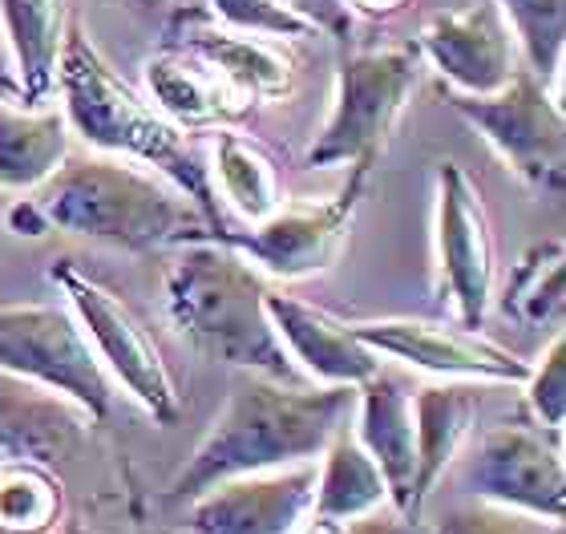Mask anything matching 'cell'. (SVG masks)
I'll use <instances>...</instances> for the list:
<instances>
[{"label":"cell","instance_id":"cell-2","mask_svg":"<svg viewBox=\"0 0 566 534\" xmlns=\"http://www.w3.org/2000/svg\"><path fill=\"white\" fill-rule=\"evenodd\" d=\"M57 90L65 97L61 114H65L73 134H82L85 143L102 155L130 158L138 167L163 175L170 187H178L199 207V214L207 219V231L223 227L207 158L195 150L187 130H178L175 122L163 118L102 57V49L85 36L82 24H70V36H65V49H61L57 61Z\"/></svg>","mask_w":566,"mask_h":534},{"label":"cell","instance_id":"cell-10","mask_svg":"<svg viewBox=\"0 0 566 534\" xmlns=\"http://www.w3.org/2000/svg\"><path fill=\"white\" fill-rule=\"evenodd\" d=\"M433 255H437V292L446 300L458 328L482 333L490 304H494V231L485 202L465 175L461 163L437 167L433 190Z\"/></svg>","mask_w":566,"mask_h":534},{"label":"cell","instance_id":"cell-7","mask_svg":"<svg viewBox=\"0 0 566 534\" xmlns=\"http://www.w3.org/2000/svg\"><path fill=\"white\" fill-rule=\"evenodd\" d=\"M449 106L461 122H470L473 130L482 134L518 182L543 190V195L563 190L566 114L546 82L518 70L494 94H449Z\"/></svg>","mask_w":566,"mask_h":534},{"label":"cell","instance_id":"cell-17","mask_svg":"<svg viewBox=\"0 0 566 534\" xmlns=\"http://www.w3.org/2000/svg\"><path fill=\"white\" fill-rule=\"evenodd\" d=\"M353 438L365 446V453L377 462L389 506L413 519V470H417V438H413V392L401 380L380 368L356 389L353 401Z\"/></svg>","mask_w":566,"mask_h":534},{"label":"cell","instance_id":"cell-20","mask_svg":"<svg viewBox=\"0 0 566 534\" xmlns=\"http://www.w3.org/2000/svg\"><path fill=\"white\" fill-rule=\"evenodd\" d=\"M70 24V0H0V36L12 57V94L24 106H41L57 90V61Z\"/></svg>","mask_w":566,"mask_h":534},{"label":"cell","instance_id":"cell-24","mask_svg":"<svg viewBox=\"0 0 566 534\" xmlns=\"http://www.w3.org/2000/svg\"><path fill=\"white\" fill-rule=\"evenodd\" d=\"M518 45L522 70L555 85L566 57V0H494Z\"/></svg>","mask_w":566,"mask_h":534},{"label":"cell","instance_id":"cell-22","mask_svg":"<svg viewBox=\"0 0 566 534\" xmlns=\"http://www.w3.org/2000/svg\"><path fill=\"white\" fill-rule=\"evenodd\" d=\"M389 506V486L380 478L377 462L344 426L316 458V490H312V514L328 523H356L365 514Z\"/></svg>","mask_w":566,"mask_h":534},{"label":"cell","instance_id":"cell-8","mask_svg":"<svg viewBox=\"0 0 566 534\" xmlns=\"http://www.w3.org/2000/svg\"><path fill=\"white\" fill-rule=\"evenodd\" d=\"M49 275L65 292L73 321L82 324L85 341L109 373V380L130 392L158 426H175L178 413H182V397H178L175 377H170L163 353L146 333V324L109 287L77 272L73 263H61Z\"/></svg>","mask_w":566,"mask_h":534},{"label":"cell","instance_id":"cell-34","mask_svg":"<svg viewBox=\"0 0 566 534\" xmlns=\"http://www.w3.org/2000/svg\"><path fill=\"white\" fill-rule=\"evenodd\" d=\"M0 94H12V77L4 70H0Z\"/></svg>","mask_w":566,"mask_h":534},{"label":"cell","instance_id":"cell-15","mask_svg":"<svg viewBox=\"0 0 566 534\" xmlns=\"http://www.w3.org/2000/svg\"><path fill=\"white\" fill-rule=\"evenodd\" d=\"M263 304H268L275 341L304 380L328 385V389H360L368 377L380 373V356L340 316L300 296H287V292H272V287Z\"/></svg>","mask_w":566,"mask_h":534},{"label":"cell","instance_id":"cell-31","mask_svg":"<svg viewBox=\"0 0 566 534\" xmlns=\"http://www.w3.org/2000/svg\"><path fill=\"white\" fill-rule=\"evenodd\" d=\"M340 534H424V531L417 526V519H405L401 511L380 506V511L365 514V519H356V523H344Z\"/></svg>","mask_w":566,"mask_h":534},{"label":"cell","instance_id":"cell-1","mask_svg":"<svg viewBox=\"0 0 566 534\" xmlns=\"http://www.w3.org/2000/svg\"><path fill=\"white\" fill-rule=\"evenodd\" d=\"M353 401L356 389H304L251 373V380L235 385L223 413L214 417V426L202 433L187 465L178 470L170 499L190 502L227 478L316 462L324 446L348 426Z\"/></svg>","mask_w":566,"mask_h":534},{"label":"cell","instance_id":"cell-23","mask_svg":"<svg viewBox=\"0 0 566 534\" xmlns=\"http://www.w3.org/2000/svg\"><path fill=\"white\" fill-rule=\"evenodd\" d=\"M211 187L214 195H223L248 223H260L283 202L280 170L275 158L263 150L251 134H239L231 126H219L211 143Z\"/></svg>","mask_w":566,"mask_h":534},{"label":"cell","instance_id":"cell-3","mask_svg":"<svg viewBox=\"0 0 566 534\" xmlns=\"http://www.w3.org/2000/svg\"><path fill=\"white\" fill-rule=\"evenodd\" d=\"M36 190L45 227L130 255L182 248L207 231V219L182 190L118 155L65 158Z\"/></svg>","mask_w":566,"mask_h":534},{"label":"cell","instance_id":"cell-21","mask_svg":"<svg viewBox=\"0 0 566 534\" xmlns=\"http://www.w3.org/2000/svg\"><path fill=\"white\" fill-rule=\"evenodd\" d=\"M70 122L61 109L12 106L0 94V187L36 190L70 158Z\"/></svg>","mask_w":566,"mask_h":534},{"label":"cell","instance_id":"cell-29","mask_svg":"<svg viewBox=\"0 0 566 534\" xmlns=\"http://www.w3.org/2000/svg\"><path fill=\"white\" fill-rule=\"evenodd\" d=\"M207 12L214 21H223L227 29L255 36H307V29L300 17L275 4V0H207Z\"/></svg>","mask_w":566,"mask_h":534},{"label":"cell","instance_id":"cell-16","mask_svg":"<svg viewBox=\"0 0 566 534\" xmlns=\"http://www.w3.org/2000/svg\"><path fill=\"white\" fill-rule=\"evenodd\" d=\"M163 45L187 49L190 57L207 61L214 73H223L227 82L235 85L243 97H251L255 106L292 94V61L283 57L275 45H268L263 36L227 29L207 9L178 12L175 21L166 24Z\"/></svg>","mask_w":566,"mask_h":534},{"label":"cell","instance_id":"cell-33","mask_svg":"<svg viewBox=\"0 0 566 534\" xmlns=\"http://www.w3.org/2000/svg\"><path fill=\"white\" fill-rule=\"evenodd\" d=\"M130 9H138V12H158V9H166L170 0H126Z\"/></svg>","mask_w":566,"mask_h":534},{"label":"cell","instance_id":"cell-13","mask_svg":"<svg viewBox=\"0 0 566 534\" xmlns=\"http://www.w3.org/2000/svg\"><path fill=\"white\" fill-rule=\"evenodd\" d=\"M417 49L453 85V94H494L522 70L518 45L494 0L433 12L417 33Z\"/></svg>","mask_w":566,"mask_h":534},{"label":"cell","instance_id":"cell-28","mask_svg":"<svg viewBox=\"0 0 566 534\" xmlns=\"http://www.w3.org/2000/svg\"><path fill=\"white\" fill-rule=\"evenodd\" d=\"M433 534H563V523H546V519H531V514L473 499L441 514Z\"/></svg>","mask_w":566,"mask_h":534},{"label":"cell","instance_id":"cell-19","mask_svg":"<svg viewBox=\"0 0 566 534\" xmlns=\"http://www.w3.org/2000/svg\"><path fill=\"white\" fill-rule=\"evenodd\" d=\"M478 385L470 380H433L413 392V438H417V470H413V519L421 514L424 499L437 490L446 470L465 450L473 426H478Z\"/></svg>","mask_w":566,"mask_h":534},{"label":"cell","instance_id":"cell-12","mask_svg":"<svg viewBox=\"0 0 566 534\" xmlns=\"http://www.w3.org/2000/svg\"><path fill=\"white\" fill-rule=\"evenodd\" d=\"M356 336L377 356L429 373L437 380H470V385H522L531 365L510 348L485 341L482 333L437 321H365L353 324Z\"/></svg>","mask_w":566,"mask_h":534},{"label":"cell","instance_id":"cell-9","mask_svg":"<svg viewBox=\"0 0 566 534\" xmlns=\"http://www.w3.org/2000/svg\"><path fill=\"white\" fill-rule=\"evenodd\" d=\"M373 167H348V182L328 202H280L268 219L251 223L248 231H202L207 239L231 248L235 255L272 280H307L328 272L340 260L356 207L365 199Z\"/></svg>","mask_w":566,"mask_h":534},{"label":"cell","instance_id":"cell-27","mask_svg":"<svg viewBox=\"0 0 566 534\" xmlns=\"http://www.w3.org/2000/svg\"><path fill=\"white\" fill-rule=\"evenodd\" d=\"M522 389H526V405H531L538 429H546V433L558 438L566 426V333L563 328L551 336V345L543 348L538 365H531Z\"/></svg>","mask_w":566,"mask_h":534},{"label":"cell","instance_id":"cell-26","mask_svg":"<svg viewBox=\"0 0 566 534\" xmlns=\"http://www.w3.org/2000/svg\"><path fill=\"white\" fill-rule=\"evenodd\" d=\"M61 506V482L45 465L29 458L0 465V534H53Z\"/></svg>","mask_w":566,"mask_h":534},{"label":"cell","instance_id":"cell-32","mask_svg":"<svg viewBox=\"0 0 566 534\" xmlns=\"http://www.w3.org/2000/svg\"><path fill=\"white\" fill-rule=\"evenodd\" d=\"M344 9L353 12V17H368V21H389L397 12H405L413 0H340Z\"/></svg>","mask_w":566,"mask_h":534},{"label":"cell","instance_id":"cell-18","mask_svg":"<svg viewBox=\"0 0 566 534\" xmlns=\"http://www.w3.org/2000/svg\"><path fill=\"white\" fill-rule=\"evenodd\" d=\"M146 102L178 130H219L255 109V102L239 94L223 73L175 45H163L146 61Z\"/></svg>","mask_w":566,"mask_h":534},{"label":"cell","instance_id":"cell-4","mask_svg":"<svg viewBox=\"0 0 566 534\" xmlns=\"http://www.w3.org/2000/svg\"><path fill=\"white\" fill-rule=\"evenodd\" d=\"M263 296V275L202 231L166 268V316L207 360L300 385L304 377L275 341Z\"/></svg>","mask_w":566,"mask_h":534},{"label":"cell","instance_id":"cell-11","mask_svg":"<svg viewBox=\"0 0 566 534\" xmlns=\"http://www.w3.org/2000/svg\"><path fill=\"white\" fill-rule=\"evenodd\" d=\"M465 490L473 499L506 511L563 523L566 519V462L555 433L526 426H497L465 465Z\"/></svg>","mask_w":566,"mask_h":534},{"label":"cell","instance_id":"cell-14","mask_svg":"<svg viewBox=\"0 0 566 534\" xmlns=\"http://www.w3.org/2000/svg\"><path fill=\"white\" fill-rule=\"evenodd\" d=\"M316 462L227 478L190 499L187 534H292L312 514Z\"/></svg>","mask_w":566,"mask_h":534},{"label":"cell","instance_id":"cell-30","mask_svg":"<svg viewBox=\"0 0 566 534\" xmlns=\"http://www.w3.org/2000/svg\"><path fill=\"white\" fill-rule=\"evenodd\" d=\"M275 4H283L292 17H300L312 33L319 29V33L336 36V41L353 33V12L344 9L340 0H275Z\"/></svg>","mask_w":566,"mask_h":534},{"label":"cell","instance_id":"cell-25","mask_svg":"<svg viewBox=\"0 0 566 534\" xmlns=\"http://www.w3.org/2000/svg\"><path fill=\"white\" fill-rule=\"evenodd\" d=\"M563 239L538 243L514 263L506 284V316L518 321L522 328H546V324H563Z\"/></svg>","mask_w":566,"mask_h":534},{"label":"cell","instance_id":"cell-5","mask_svg":"<svg viewBox=\"0 0 566 534\" xmlns=\"http://www.w3.org/2000/svg\"><path fill=\"white\" fill-rule=\"evenodd\" d=\"M417 90L413 49H360L336 70V94L307 167H377L392 126Z\"/></svg>","mask_w":566,"mask_h":534},{"label":"cell","instance_id":"cell-6","mask_svg":"<svg viewBox=\"0 0 566 534\" xmlns=\"http://www.w3.org/2000/svg\"><path fill=\"white\" fill-rule=\"evenodd\" d=\"M0 373L77 405L90 421H102L114 405V380L94 356L73 312L57 304L0 308Z\"/></svg>","mask_w":566,"mask_h":534}]
</instances>
